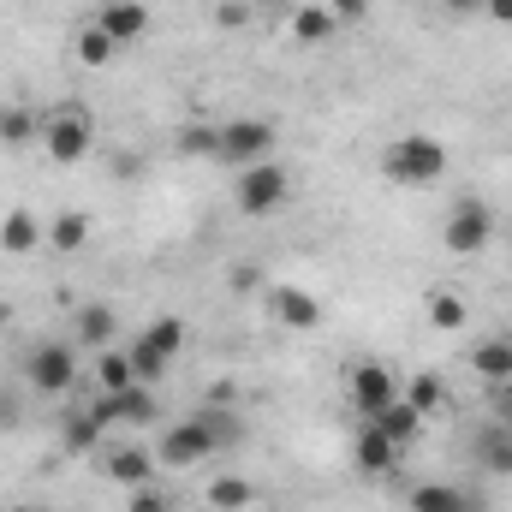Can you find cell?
Masks as SVG:
<instances>
[{
  "instance_id": "6da1fadb",
  "label": "cell",
  "mask_w": 512,
  "mask_h": 512,
  "mask_svg": "<svg viewBox=\"0 0 512 512\" xmlns=\"http://www.w3.org/2000/svg\"><path fill=\"white\" fill-rule=\"evenodd\" d=\"M447 173V143L429 131H405L382 149V179L393 185H435Z\"/></svg>"
},
{
  "instance_id": "7a4b0ae2",
  "label": "cell",
  "mask_w": 512,
  "mask_h": 512,
  "mask_svg": "<svg viewBox=\"0 0 512 512\" xmlns=\"http://www.w3.org/2000/svg\"><path fill=\"white\" fill-rule=\"evenodd\" d=\"M90 143H96V126H90L84 102H60L54 114H42V149H48V161L72 167V161L90 155Z\"/></svg>"
},
{
  "instance_id": "3957f363",
  "label": "cell",
  "mask_w": 512,
  "mask_h": 512,
  "mask_svg": "<svg viewBox=\"0 0 512 512\" xmlns=\"http://www.w3.org/2000/svg\"><path fill=\"white\" fill-rule=\"evenodd\" d=\"M286 197H292V173L280 167V161H256V167H239V185H233V203H239V215H280L286 209Z\"/></svg>"
},
{
  "instance_id": "277c9868",
  "label": "cell",
  "mask_w": 512,
  "mask_h": 512,
  "mask_svg": "<svg viewBox=\"0 0 512 512\" xmlns=\"http://www.w3.org/2000/svg\"><path fill=\"white\" fill-rule=\"evenodd\" d=\"M24 382L36 393H72L78 387V346L72 340H36L24 358Z\"/></svg>"
},
{
  "instance_id": "5b68a950",
  "label": "cell",
  "mask_w": 512,
  "mask_h": 512,
  "mask_svg": "<svg viewBox=\"0 0 512 512\" xmlns=\"http://www.w3.org/2000/svg\"><path fill=\"white\" fill-rule=\"evenodd\" d=\"M185 352V322L179 316H155L137 340H131V364H137V382H155L173 358Z\"/></svg>"
},
{
  "instance_id": "8992f818",
  "label": "cell",
  "mask_w": 512,
  "mask_h": 512,
  "mask_svg": "<svg viewBox=\"0 0 512 512\" xmlns=\"http://www.w3.org/2000/svg\"><path fill=\"white\" fill-rule=\"evenodd\" d=\"M489 239H495V209H489V203L465 197V203H453V209H447V221H441V245H447L453 256L489 251Z\"/></svg>"
},
{
  "instance_id": "52a82bcc",
  "label": "cell",
  "mask_w": 512,
  "mask_h": 512,
  "mask_svg": "<svg viewBox=\"0 0 512 512\" xmlns=\"http://www.w3.org/2000/svg\"><path fill=\"white\" fill-rule=\"evenodd\" d=\"M268 155H274V126H268V120L245 114V120H227V126H221V161H227V167H256V161H268Z\"/></svg>"
},
{
  "instance_id": "ba28073f",
  "label": "cell",
  "mask_w": 512,
  "mask_h": 512,
  "mask_svg": "<svg viewBox=\"0 0 512 512\" xmlns=\"http://www.w3.org/2000/svg\"><path fill=\"white\" fill-rule=\"evenodd\" d=\"M209 453H215L209 423H203V417H185V423H173V429L161 435L155 465H167V471H191V465H197V459H209Z\"/></svg>"
},
{
  "instance_id": "9c48e42d",
  "label": "cell",
  "mask_w": 512,
  "mask_h": 512,
  "mask_svg": "<svg viewBox=\"0 0 512 512\" xmlns=\"http://www.w3.org/2000/svg\"><path fill=\"white\" fill-rule=\"evenodd\" d=\"M346 399H352V411L370 423V417H382L387 405L399 399V382L387 376L382 364H352V370H346Z\"/></svg>"
},
{
  "instance_id": "30bf717a",
  "label": "cell",
  "mask_w": 512,
  "mask_h": 512,
  "mask_svg": "<svg viewBox=\"0 0 512 512\" xmlns=\"http://www.w3.org/2000/svg\"><path fill=\"white\" fill-rule=\"evenodd\" d=\"M268 310H274L280 328H298V334H310V328L322 322V304H316V292H304V286H274V292H268Z\"/></svg>"
},
{
  "instance_id": "8fae6325",
  "label": "cell",
  "mask_w": 512,
  "mask_h": 512,
  "mask_svg": "<svg viewBox=\"0 0 512 512\" xmlns=\"http://www.w3.org/2000/svg\"><path fill=\"white\" fill-rule=\"evenodd\" d=\"M352 459H358V471H364V477H393L405 453H399V447L387 441L376 423H364V429L352 435Z\"/></svg>"
},
{
  "instance_id": "7c38bea8",
  "label": "cell",
  "mask_w": 512,
  "mask_h": 512,
  "mask_svg": "<svg viewBox=\"0 0 512 512\" xmlns=\"http://www.w3.org/2000/svg\"><path fill=\"white\" fill-rule=\"evenodd\" d=\"M471 459L489 471V477H512V429L507 423H483V429H471Z\"/></svg>"
},
{
  "instance_id": "4fadbf2b",
  "label": "cell",
  "mask_w": 512,
  "mask_h": 512,
  "mask_svg": "<svg viewBox=\"0 0 512 512\" xmlns=\"http://www.w3.org/2000/svg\"><path fill=\"white\" fill-rule=\"evenodd\" d=\"M90 24L108 30V36L126 48V42H137V36L149 30V6H143V0H102V12H96Z\"/></svg>"
},
{
  "instance_id": "5bb4252c",
  "label": "cell",
  "mask_w": 512,
  "mask_h": 512,
  "mask_svg": "<svg viewBox=\"0 0 512 512\" xmlns=\"http://www.w3.org/2000/svg\"><path fill=\"white\" fill-rule=\"evenodd\" d=\"M102 441H108V423H102V417H96L90 405H78V411H66V417H60V447H66L72 459L96 453Z\"/></svg>"
},
{
  "instance_id": "9a60e30c",
  "label": "cell",
  "mask_w": 512,
  "mask_h": 512,
  "mask_svg": "<svg viewBox=\"0 0 512 512\" xmlns=\"http://www.w3.org/2000/svg\"><path fill=\"white\" fill-rule=\"evenodd\" d=\"M102 471H108V483H120V489H149V483H155V453H149V447H114V453L102 459Z\"/></svg>"
},
{
  "instance_id": "2e32d148",
  "label": "cell",
  "mask_w": 512,
  "mask_h": 512,
  "mask_svg": "<svg viewBox=\"0 0 512 512\" xmlns=\"http://www.w3.org/2000/svg\"><path fill=\"white\" fill-rule=\"evenodd\" d=\"M114 304H78V322H72V346H90V352H108L114 346Z\"/></svg>"
},
{
  "instance_id": "e0dca14e",
  "label": "cell",
  "mask_w": 512,
  "mask_h": 512,
  "mask_svg": "<svg viewBox=\"0 0 512 512\" xmlns=\"http://www.w3.org/2000/svg\"><path fill=\"white\" fill-rule=\"evenodd\" d=\"M42 245H48L54 256H78L84 245H90V215H84V209H60V215L48 221Z\"/></svg>"
},
{
  "instance_id": "ac0fdd59",
  "label": "cell",
  "mask_w": 512,
  "mask_h": 512,
  "mask_svg": "<svg viewBox=\"0 0 512 512\" xmlns=\"http://www.w3.org/2000/svg\"><path fill=\"white\" fill-rule=\"evenodd\" d=\"M42 221L30 215V209H6V221H0V251L6 256H30V251H42Z\"/></svg>"
},
{
  "instance_id": "d6986e66",
  "label": "cell",
  "mask_w": 512,
  "mask_h": 512,
  "mask_svg": "<svg viewBox=\"0 0 512 512\" xmlns=\"http://www.w3.org/2000/svg\"><path fill=\"white\" fill-rule=\"evenodd\" d=\"M370 423H376V429H382L387 441H393V447L405 453V447H417V441H423V423H429V417H423V411H411L405 399H393V405H387L382 417H370Z\"/></svg>"
},
{
  "instance_id": "ffe728a7",
  "label": "cell",
  "mask_w": 512,
  "mask_h": 512,
  "mask_svg": "<svg viewBox=\"0 0 512 512\" xmlns=\"http://www.w3.org/2000/svg\"><path fill=\"white\" fill-rule=\"evenodd\" d=\"M42 137V114L24 108V102H0V143L6 149H30Z\"/></svg>"
},
{
  "instance_id": "44dd1931",
  "label": "cell",
  "mask_w": 512,
  "mask_h": 512,
  "mask_svg": "<svg viewBox=\"0 0 512 512\" xmlns=\"http://www.w3.org/2000/svg\"><path fill=\"white\" fill-rule=\"evenodd\" d=\"M471 370L489 387L512 382V340H477V346H471Z\"/></svg>"
},
{
  "instance_id": "7402d4cb",
  "label": "cell",
  "mask_w": 512,
  "mask_h": 512,
  "mask_svg": "<svg viewBox=\"0 0 512 512\" xmlns=\"http://www.w3.org/2000/svg\"><path fill=\"white\" fill-rule=\"evenodd\" d=\"M411 512H477V495L447 489V483H417L411 489Z\"/></svg>"
},
{
  "instance_id": "603a6c76",
  "label": "cell",
  "mask_w": 512,
  "mask_h": 512,
  "mask_svg": "<svg viewBox=\"0 0 512 512\" xmlns=\"http://www.w3.org/2000/svg\"><path fill=\"white\" fill-rule=\"evenodd\" d=\"M173 149H179L185 161H221V126L197 120V126H185L179 137H173Z\"/></svg>"
},
{
  "instance_id": "cb8c5ba5",
  "label": "cell",
  "mask_w": 512,
  "mask_h": 512,
  "mask_svg": "<svg viewBox=\"0 0 512 512\" xmlns=\"http://www.w3.org/2000/svg\"><path fill=\"white\" fill-rule=\"evenodd\" d=\"M399 399H405L411 411H423V417H435V411L447 405V382H441L435 370H423V376H411V382L399 387Z\"/></svg>"
},
{
  "instance_id": "d4e9b609",
  "label": "cell",
  "mask_w": 512,
  "mask_h": 512,
  "mask_svg": "<svg viewBox=\"0 0 512 512\" xmlns=\"http://www.w3.org/2000/svg\"><path fill=\"white\" fill-rule=\"evenodd\" d=\"M203 495H209V507H215V512H251L256 483H245V477H215Z\"/></svg>"
},
{
  "instance_id": "484cf974",
  "label": "cell",
  "mask_w": 512,
  "mask_h": 512,
  "mask_svg": "<svg viewBox=\"0 0 512 512\" xmlns=\"http://www.w3.org/2000/svg\"><path fill=\"white\" fill-rule=\"evenodd\" d=\"M96 382H102V393H126L131 382H137V364H131V352H96Z\"/></svg>"
},
{
  "instance_id": "4316f807",
  "label": "cell",
  "mask_w": 512,
  "mask_h": 512,
  "mask_svg": "<svg viewBox=\"0 0 512 512\" xmlns=\"http://www.w3.org/2000/svg\"><path fill=\"white\" fill-rule=\"evenodd\" d=\"M286 30H292V42H328L340 24H334V12H328V6H298Z\"/></svg>"
},
{
  "instance_id": "83f0119b",
  "label": "cell",
  "mask_w": 512,
  "mask_h": 512,
  "mask_svg": "<svg viewBox=\"0 0 512 512\" xmlns=\"http://www.w3.org/2000/svg\"><path fill=\"white\" fill-rule=\"evenodd\" d=\"M114 399H120V423H131V429H143V423H155V417H161V405H155L149 382H131L126 393H114Z\"/></svg>"
},
{
  "instance_id": "f1b7e54d",
  "label": "cell",
  "mask_w": 512,
  "mask_h": 512,
  "mask_svg": "<svg viewBox=\"0 0 512 512\" xmlns=\"http://www.w3.org/2000/svg\"><path fill=\"white\" fill-rule=\"evenodd\" d=\"M197 417L209 423V435H215V453H227V447H239V441H245V423H239L227 405H203Z\"/></svg>"
},
{
  "instance_id": "f546056e",
  "label": "cell",
  "mask_w": 512,
  "mask_h": 512,
  "mask_svg": "<svg viewBox=\"0 0 512 512\" xmlns=\"http://www.w3.org/2000/svg\"><path fill=\"white\" fill-rule=\"evenodd\" d=\"M114 54H120V42H114L108 30H96V24L78 30V60H84V66H114Z\"/></svg>"
},
{
  "instance_id": "4dcf8cb0",
  "label": "cell",
  "mask_w": 512,
  "mask_h": 512,
  "mask_svg": "<svg viewBox=\"0 0 512 512\" xmlns=\"http://www.w3.org/2000/svg\"><path fill=\"white\" fill-rule=\"evenodd\" d=\"M465 316H471V310H465V298H459V292H435V298H429V328L459 334V328H465Z\"/></svg>"
},
{
  "instance_id": "1f68e13d",
  "label": "cell",
  "mask_w": 512,
  "mask_h": 512,
  "mask_svg": "<svg viewBox=\"0 0 512 512\" xmlns=\"http://www.w3.org/2000/svg\"><path fill=\"white\" fill-rule=\"evenodd\" d=\"M334 12V24H364L370 18V0H322Z\"/></svg>"
},
{
  "instance_id": "d6a6232c",
  "label": "cell",
  "mask_w": 512,
  "mask_h": 512,
  "mask_svg": "<svg viewBox=\"0 0 512 512\" xmlns=\"http://www.w3.org/2000/svg\"><path fill=\"white\" fill-rule=\"evenodd\" d=\"M126 512H173V501H167V495L149 483V489H131V507H126Z\"/></svg>"
},
{
  "instance_id": "836d02e7",
  "label": "cell",
  "mask_w": 512,
  "mask_h": 512,
  "mask_svg": "<svg viewBox=\"0 0 512 512\" xmlns=\"http://www.w3.org/2000/svg\"><path fill=\"white\" fill-rule=\"evenodd\" d=\"M489 417H495V423H507V429H512V382L489 387Z\"/></svg>"
},
{
  "instance_id": "e575fe53",
  "label": "cell",
  "mask_w": 512,
  "mask_h": 512,
  "mask_svg": "<svg viewBox=\"0 0 512 512\" xmlns=\"http://www.w3.org/2000/svg\"><path fill=\"white\" fill-rule=\"evenodd\" d=\"M245 18H251V12H245V0H227V6L215 12V24H221V30H239Z\"/></svg>"
},
{
  "instance_id": "d590c367",
  "label": "cell",
  "mask_w": 512,
  "mask_h": 512,
  "mask_svg": "<svg viewBox=\"0 0 512 512\" xmlns=\"http://www.w3.org/2000/svg\"><path fill=\"white\" fill-rule=\"evenodd\" d=\"M483 18H495V24H512V0H483Z\"/></svg>"
},
{
  "instance_id": "8d00e7d4",
  "label": "cell",
  "mask_w": 512,
  "mask_h": 512,
  "mask_svg": "<svg viewBox=\"0 0 512 512\" xmlns=\"http://www.w3.org/2000/svg\"><path fill=\"white\" fill-rule=\"evenodd\" d=\"M447 12H483V0H447Z\"/></svg>"
},
{
  "instance_id": "74e56055",
  "label": "cell",
  "mask_w": 512,
  "mask_h": 512,
  "mask_svg": "<svg viewBox=\"0 0 512 512\" xmlns=\"http://www.w3.org/2000/svg\"><path fill=\"white\" fill-rule=\"evenodd\" d=\"M6 316H12V310H6V304H0V328H6Z\"/></svg>"
},
{
  "instance_id": "f35d334b",
  "label": "cell",
  "mask_w": 512,
  "mask_h": 512,
  "mask_svg": "<svg viewBox=\"0 0 512 512\" xmlns=\"http://www.w3.org/2000/svg\"><path fill=\"white\" fill-rule=\"evenodd\" d=\"M12 512H36V507H12Z\"/></svg>"
}]
</instances>
